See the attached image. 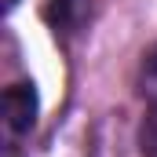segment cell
I'll use <instances>...</instances> for the list:
<instances>
[{"label":"cell","instance_id":"cell-1","mask_svg":"<svg viewBox=\"0 0 157 157\" xmlns=\"http://www.w3.org/2000/svg\"><path fill=\"white\" fill-rule=\"evenodd\" d=\"M37 88L33 84H11L7 91H4V117H7V128L15 132V135H26L33 124H37Z\"/></svg>","mask_w":157,"mask_h":157},{"label":"cell","instance_id":"cell-2","mask_svg":"<svg viewBox=\"0 0 157 157\" xmlns=\"http://www.w3.org/2000/svg\"><path fill=\"white\" fill-rule=\"evenodd\" d=\"M88 15L84 0H44V18L55 33H77Z\"/></svg>","mask_w":157,"mask_h":157},{"label":"cell","instance_id":"cell-3","mask_svg":"<svg viewBox=\"0 0 157 157\" xmlns=\"http://www.w3.org/2000/svg\"><path fill=\"white\" fill-rule=\"evenodd\" d=\"M139 88H143V95L150 99V106H157V48H154V51H146V59H143Z\"/></svg>","mask_w":157,"mask_h":157},{"label":"cell","instance_id":"cell-4","mask_svg":"<svg viewBox=\"0 0 157 157\" xmlns=\"http://www.w3.org/2000/svg\"><path fill=\"white\" fill-rule=\"evenodd\" d=\"M139 139H143V154L157 157V106L150 110V117L143 121V135H139Z\"/></svg>","mask_w":157,"mask_h":157},{"label":"cell","instance_id":"cell-5","mask_svg":"<svg viewBox=\"0 0 157 157\" xmlns=\"http://www.w3.org/2000/svg\"><path fill=\"white\" fill-rule=\"evenodd\" d=\"M15 4H18V0H7V7H15Z\"/></svg>","mask_w":157,"mask_h":157}]
</instances>
